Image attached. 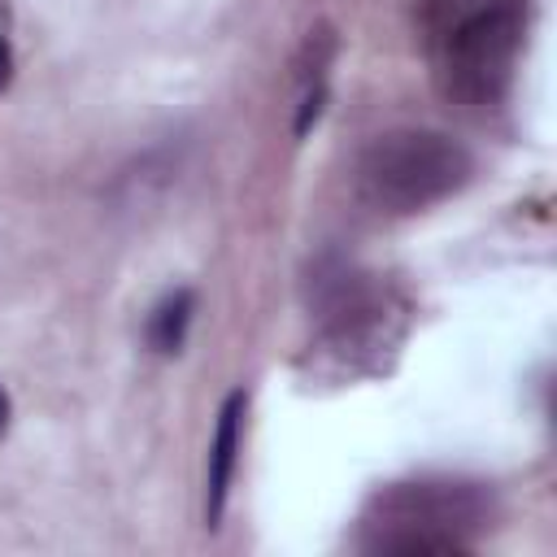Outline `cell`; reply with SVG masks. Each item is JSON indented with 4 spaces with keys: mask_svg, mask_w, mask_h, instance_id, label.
Returning <instances> with one entry per match:
<instances>
[{
    "mask_svg": "<svg viewBox=\"0 0 557 557\" xmlns=\"http://www.w3.org/2000/svg\"><path fill=\"white\" fill-rule=\"evenodd\" d=\"M435 87L461 109H496L527 39V0H422Z\"/></svg>",
    "mask_w": 557,
    "mask_h": 557,
    "instance_id": "6da1fadb",
    "label": "cell"
},
{
    "mask_svg": "<svg viewBox=\"0 0 557 557\" xmlns=\"http://www.w3.org/2000/svg\"><path fill=\"white\" fill-rule=\"evenodd\" d=\"M492 522V496L479 483L422 479L383 487L366 518L361 544L387 557H457Z\"/></svg>",
    "mask_w": 557,
    "mask_h": 557,
    "instance_id": "7a4b0ae2",
    "label": "cell"
},
{
    "mask_svg": "<svg viewBox=\"0 0 557 557\" xmlns=\"http://www.w3.org/2000/svg\"><path fill=\"white\" fill-rule=\"evenodd\" d=\"M474 174L470 152L444 131H383L357 152V196L379 213H418L461 191Z\"/></svg>",
    "mask_w": 557,
    "mask_h": 557,
    "instance_id": "3957f363",
    "label": "cell"
},
{
    "mask_svg": "<svg viewBox=\"0 0 557 557\" xmlns=\"http://www.w3.org/2000/svg\"><path fill=\"white\" fill-rule=\"evenodd\" d=\"M318 313H322V339L326 348L344 357H366L400 339V305L387 296L374 274H361L352 265L318 270Z\"/></svg>",
    "mask_w": 557,
    "mask_h": 557,
    "instance_id": "277c9868",
    "label": "cell"
},
{
    "mask_svg": "<svg viewBox=\"0 0 557 557\" xmlns=\"http://www.w3.org/2000/svg\"><path fill=\"white\" fill-rule=\"evenodd\" d=\"M244 409H248V396L244 392H231L222 400V409H218V431H213V444H209V487H205V522L209 527H218V518L226 509V492H231L235 461H239Z\"/></svg>",
    "mask_w": 557,
    "mask_h": 557,
    "instance_id": "5b68a950",
    "label": "cell"
},
{
    "mask_svg": "<svg viewBox=\"0 0 557 557\" xmlns=\"http://www.w3.org/2000/svg\"><path fill=\"white\" fill-rule=\"evenodd\" d=\"M191 313H196V292H187V287L170 292V296L148 313V344H152V352L174 357V352L183 348V339H187Z\"/></svg>",
    "mask_w": 557,
    "mask_h": 557,
    "instance_id": "8992f818",
    "label": "cell"
},
{
    "mask_svg": "<svg viewBox=\"0 0 557 557\" xmlns=\"http://www.w3.org/2000/svg\"><path fill=\"white\" fill-rule=\"evenodd\" d=\"M9 413H13V405H9V392L0 387V435L9 431Z\"/></svg>",
    "mask_w": 557,
    "mask_h": 557,
    "instance_id": "52a82bcc",
    "label": "cell"
}]
</instances>
